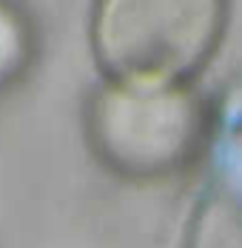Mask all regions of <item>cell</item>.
Wrapping results in <instances>:
<instances>
[{
	"mask_svg": "<svg viewBox=\"0 0 242 248\" xmlns=\"http://www.w3.org/2000/svg\"><path fill=\"white\" fill-rule=\"evenodd\" d=\"M103 128L117 154L157 163L182 149L191 131V111L182 94L171 92L163 80H131L106 103Z\"/></svg>",
	"mask_w": 242,
	"mask_h": 248,
	"instance_id": "obj_1",
	"label": "cell"
},
{
	"mask_svg": "<svg viewBox=\"0 0 242 248\" xmlns=\"http://www.w3.org/2000/svg\"><path fill=\"white\" fill-rule=\"evenodd\" d=\"M17 54H20V34H17V26H15V20H12L6 12H0V75L17 60Z\"/></svg>",
	"mask_w": 242,
	"mask_h": 248,
	"instance_id": "obj_3",
	"label": "cell"
},
{
	"mask_svg": "<svg viewBox=\"0 0 242 248\" xmlns=\"http://www.w3.org/2000/svg\"><path fill=\"white\" fill-rule=\"evenodd\" d=\"M151 15V6H143V15L108 17L103 31L108 51L128 63L134 80H163L168 66L188 63L197 46L208 37V15Z\"/></svg>",
	"mask_w": 242,
	"mask_h": 248,
	"instance_id": "obj_2",
	"label": "cell"
}]
</instances>
